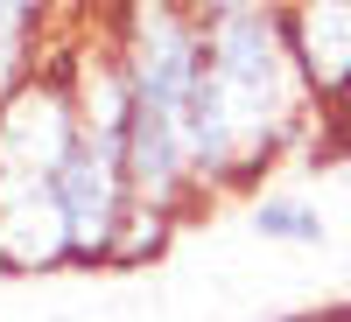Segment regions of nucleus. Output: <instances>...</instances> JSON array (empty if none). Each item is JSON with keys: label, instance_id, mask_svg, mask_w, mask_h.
I'll return each mask as SVG.
<instances>
[{"label": "nucleus", "instance_id": "1", "mask_svg": "<svg viewBox=\"0 0 351 322\" xmlns=\"http://www.w3.org/2000/svg\"><path fill=\"white\" fill-rule=\"evenodd\" d=\"M197 28H204V70L190 105L197 196H246L302 133H316V98L288 49L281 0H197Z\"/></svg>", "mask_w": 351, "mask_h": 322}, {"label": "nucleus", "instance_id": "2", "mask_svg": "<svg viewBox=\"0 0 351 322\" xmlns=\"http://www.w3.org/2000/svg\"><path fill=\"white\" fill-rule=\"evenodd\" d=\"M106 49L127 77V175L134 203L183 224L197 196L190 168V105L204 70L197 0H112Z\"/></svg>", "mask_w": 351, "mask_h": 322}, {"label": "nucleus", "instance_id": "3", "mask_svg": "<svg viewBox=\"0 0 351 322\" xmlns=\"http://www.w3.org/2000/svg\"><path fill=\"white\" fill-rule=\"evenodd\" d=\"M77 84L64 49L43 77L0 98V273H56L71 267L64 231V161L77 148Z\"/></svg>", "mask_w": 351, "mask_h": 322}, {"label": "nucleus", "instance_id": "4", "mask_svg": "<svg viewBox=\"0 0 351 322\" xmlns=\"http://www.w3.org/2000/svg\"><path fill=\"white\" fill-rule=\"evenodd\" d=\"M281 28L316 112H344L351 105V0H281Z\"/></svg>", "mask_w": 351, "mask_h": 322}, {"label": "nucleus", "instance_id": "5", "mask_svg": "<svg viewBox=\"0 0 351 322\" xmlns=\"http://www.w3.org/2000/svg\"><path fill=\"white\" fill-rule=\"evenodd\" d=\"M56 0H0V98H14L28 77L49 70Z\"/></svg>", "mask_w": 351, "mask_h": 322}, {"label": "nucleus", "instance_id": "6", "mask_svg": "<svg viewBox=\"0 0 351 322\" xmlns=\"http://www.w3.org/2000/svg\"><path fill=\"white\" fill-rule=\"evenodd\" d=\"M253 231H260L267 245H295V252H316L330 224H324V211H316L309 196H260V203H253Z\"/></svg>", "mask_w": 351, "mask_h": 322}, {"label": "nucleus", "instance_id": "7", "mask_svg": "<svg viewBox=\"0 0 351 322\" xmlns=\"http://www.w3.org/2000/svg\"><path fill=\"white\" fill-rule=\"evenodd\" d=\"M267 322H351V301H316V308H288V315H267Z\"/></svg>", "mask_w": 351, "mask_h": 322}, {"label": "nucleus", "instance_id": "8", "mask_svg": "<svg viewBox=\"0 0 351 322\" xmlns=\"http://www.w3.org/2000/svg\"><path fill=\"white\" fill-rule=\"evenodd\" d=\"M344 273H351V259H344Z\"/></svg>", "mask_w": 351, "mask_h": 322}]
</instances>
